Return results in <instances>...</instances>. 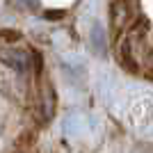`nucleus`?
<instances>
[{
    "label": "nucleus",
    "mask_w": 153,
    "mask_h": 153,
    "mask_svg": "<svg viewBox=\"0 0 153 153\" xmlns=\"http://www.w3.org/2000/svg\"><path fill=\"white\" fill-rule=\"evenodd\" d=\"M0 64L12 69L16 76H34V64H39V57L34 51H27L16 44H2L0 46Z\"/></svg>",
    "instance_id": "nucleus-1"
},
{
    "label": "nucleus",
    "mask_w": 153,
    "mask_h": 153,
    "mask_svg": "<svg viewBox=\"0 0 153 153\" xmlns=\"http://www.w3.org/2000/svg\"><path fill=\"white\" fill-rule=\"evenodd\" d=\"M53 112H55V91L48 80H41L32 89V114L39 123H46L53 119Z\"/></svg>",
    "instance_id": "nucleus-2"
},
{
    "label": "nucleus",
    "mask_w": 153,
    "mask_h": 153,
    "mask_svg": "<svg viewBox=\"0 0 153 153\" xmlns=\"http://www.w3.org/2000/svg\"><path fill=\"white\" fill-rule=\"evenodd\" d=\"M133 16V0H112L110 2V23L112 27L121 30L130 23Z\"/></svg>",
    "instance_id": "nucleus-3"
},
{
    "label": "nucleus",
    "mask_w": 153,
    "mask_h": 153,
    "mask_svg": "<svg viewBox=\"0 0 153 153\" xmlns=\"http://www.w3.org/2000/svg\"><path fill=\"white\" fill-rule=\"evenodd\" d=\"M89 44H91V48H94V55H98V57H103V55L108 53V39H105V30H103V25L96 23V25L91 27Z\"/></svg>",
    "instance_id": "nucleus-4"
},
{
    "label": "nucleus",
    "mask_w": 153,
    "mask_h": 153,
    "mask_svg": "<svg viewBox=\"0 0 153 153\" xmlns=\"http://www.w3.org/2000/svg\"><path fill=\"white\" fill-rule=\"evenodd\" d=\"M133 153H153V146L151 144H142V146H137Z\"/></svg>",
    "instance_id": "nucleus-5"
},
{
    "label": "nucleus",
    "mask_w": 153,
    "mask_h": 153,
    "mask_svg": "<svg viewBox=\"0 0 153 153\" xmlns=\"http://www.w3.org/2000/svg\"><path fill=\"white\" fill-rule=\"evenodd\" d=\"M25 7H30V9H39V0H21Z\"/></svg>",
    "instance_id": "nucleus-6"
}]
</instances>
